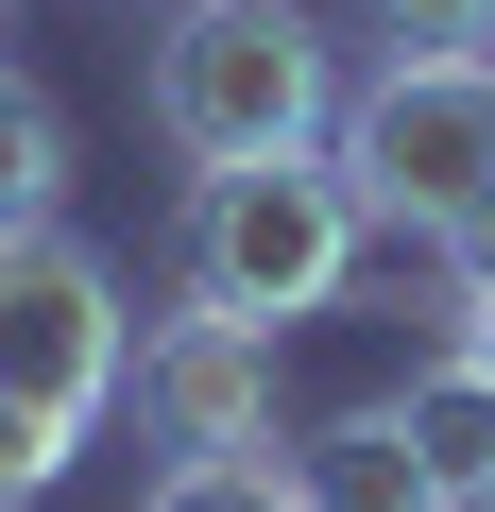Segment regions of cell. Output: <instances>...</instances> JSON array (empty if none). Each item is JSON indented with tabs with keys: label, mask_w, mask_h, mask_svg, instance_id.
I'll return each mask as SVG.
<instances>
[{
	"label": "cell",
	"mask_w": 495,
	"mask_h": 512,
	"mask_svg": "<svg viewBox=\"0 0 495 512\" xmlns=\"http://www.w3.org/2000/svg\"><path fill=\"white\" fill-rule=\"evenodd\" d=\"M137 512H291V461H274V444H239V461H171Z\"/></svg>",
	"instance_id": "10"
},
{
	"label": "cell",
	"mask_w": 495,
	"mask_h": 512,
	"mask_svg": "<svg viewBox=\"0 0 495 512\" xmlns=\"http://www.w3.org/2000/svg\"><path fill=\"white\" fill-rule=\"evenodd\" d=\"M359 188H342V154L308 137V154H257V171H188V308H239V325H308V308H342V274H359Z\"/></svg>",
	"instance_id": "2"
},
{
	"label": "cell",
	"mask_w": 495,
	"mask_h": 512,
	"mask_svg": "<svg viewBox=\"0 0 495 512\" xmlns=\"http://www.w3.org/2000/svg\"><path fill=\"white\" fill-rule=\"evenodd\" d=\"M52 478H69V444H52V427H35V410H18V393H0V512H35V495H52Z\"/></svg>",
	"instance_id": "12"
},
{
	"label": "cell",
	"mask_w": 495,
	"mask_h": 512,
	"mask_svg": "<svg viewBox=\"0 0 495 512\" xmlns=\"http://www.w3.org/2000/svg\"><path fill=\"white\" fill-rule=\"evenodd\" d=\"M393 52H495V0H359Z\"/></svg>",
	"instance_id": "11"
},
{
	"label": "cell",
	"mask_w": 495,
	"mask_h": 512,
	"mask_svg": "<svg viewBox=\"0 0 495 512\" xmlns=\"http://www.w3.org/2000/svg\"><path fill=\"white\" fill-rule=\"evenodd\" d=\"M137 103L188 171H257V154H308L342 120V52H325L308 0H171Z\"/></svg>",
	"instance_id": "1"
},
{
	"label": "cell",
	"mask_w": 495,
	"mask_h": 512,
	"mask_svg": "<svg viewBox=\"0 0 495 512\" xmlns=\"http://www.w3.org/2000/svg\"><path fill=\"white\" fill-rule=\"evenodd\" d=\"M393 410H410V444H427L444 512H478V495H495V376H478V359H427Z\"/></svg>",
	"instance_id": "8"
},
{
	"label": "cell",
	"mask_w": 495,
	"mask_h": 512,
	"mask_svg": "<svg viewBox=\"0 0 495 512\" xmlns=\"http://www.w3.org/2000/svg\"><path fill=\"white\" fill-rule=\"evenodd\" d=\"M325 154H342V188L376 222L495 239V52H393L376 86H342Z\"/></svg>",
	"instance_id": "3"
},
{
	"label": "cell",
	"mask_w": 495,
	"mask_h": 512,
	"mask_svg": "<svg viewBox=\"0 0 495 512\" xmlns=\"http://www.w3.org/2000/svg\"><path fill=\"white\" fill-rule=\"evenodd\" d=\"M461 359L495 376V239H478V308H461Z\"/></svg>",
	"instance_id": "13"
},
{
	"label": "cell",
	"mask_w": 495,
	"mask_h": 512,
	"mask_svg": "<svg viewBox=\"0 0 495 512\" xmlns=\"http://www.w3.org/2000/svg\"><path fill=\"white\" fill-rule=\"evenodd\" d=\"M120 376H137V308H120V274H103L69 222H18V239H0V393H18V410L86 461V427L120 410Z\"/></svg>",
	"instance_id": "4"
},
{
	"label": "cell",
	"mask_w": 495,
	"mask_h": 512,
	"mask_svg": "<svg viewBox=\"0 0 495 512\" xmlns=\"http://www.w3.org/2000/svg\"><path fill=\"white\" fill-rule=\"evenodd\" d=\"M342 308H376V325H427V359H461V308H478V239L359 222V274H342Z\"/></svg>",
	"instance_id": "7"
},
{
	"label": "cell",
	"mask_w": 495,
	"mask_h": 512,
	"mask_svg": "<svg viewBox=\"0 0 495 512\" xmlns=\"http://www.w3.org/2000/svg\"><path fill=\"white\" fill-rule=\"evenodd\" d=\"M291 512H444V478H427L410 410L376 393V410H325V427L291 444Z\"/></svg>",
	"instance_id": "6"
},
{
	"label": "cell",
	"mask_w": 495,
	"mask_h": 512,
	"mask_svg": "<svg viewBox=\"0 0 495 512\" xmlns=\"http://www.w3.org/2000/svg\"><path fill=\"white\" fill-rule=\"evenodd\" d=\"M18 222H69V103L35 69H0V239Z\"/></svg>",
	"instance_id": "9"
},
{
	"label": "cell",
	"mask_w": 495,
	"mask_h": 512,
	"mask_svg": "<svg viewBox=\"0 0 495 512\" xmlns=\"http://www.w3.org/2000/svg\"><path fill=\"white\" fill-rule=\"evenodd\" d=\"M137 427H154L171 461L274 444V325H239V308H171V325H137Z\"/></svg>",
	"instance_id": "5"
},
{
	"label": "cell",
	"mask_w": 495,
	"mask_h": 512,
	"mask_svg": "<svg viewBox=\"0 0 495 512\" xmlns=\"http://www.w3.org/2000/svg\"><path fill=\"white\" fill-rule=\"evenodd\" d=\"M478 512H495V495H478Z\"/></svg>",
	"instance_id": "15"
},
{
	"label": "cell",
	"mask_w": 495,
	"mask_h": 512,
	"mask_svg": "<svg viewBox=\"0 0 495 512\" xmlns=\"http://www.w3.org/2000/svg\"><path fill=\"white\" fill-rule=\"evenodd\" d=\"M0 35H18V0H0Z\"/></svg>",
	"instance_id": "14"
}]
</instances>
